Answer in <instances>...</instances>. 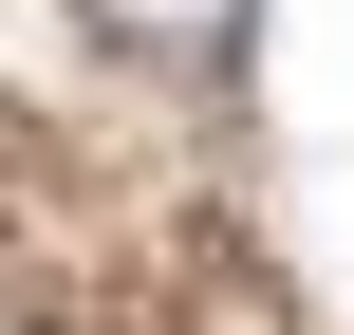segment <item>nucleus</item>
I'll return each mask as SVG.
<instances>
[{"label": "nucleus", "instance_id": "f257e3e1", "mask_svg": "<svg viewBox=\"0 0 354 335\" xmlns=\"http://www.w3.org/2000/svg\"><path fill=\"white\" fill-rule=\"evenodd\" d=\"M93 37L149 56V75H224L243 56V0H93Z\"/></svg>", "mask_w": 354, "mask_h": 335}]
</instances>
